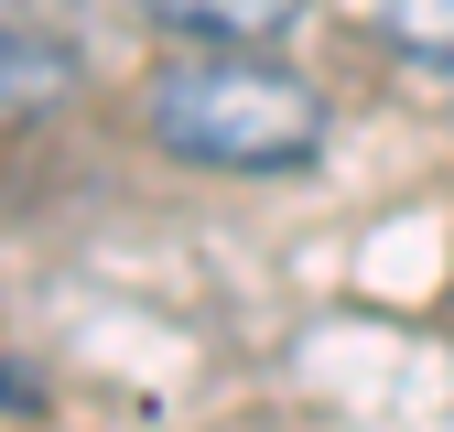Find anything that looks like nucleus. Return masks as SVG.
Returning a JSON list of instances; mask_svg holds the SVG:
<instances>
[{"label":"nucleus","mask_w":454,"mask_h":432,"mask_svg":"<svg viewBox=\"0 0 454 432\" xmlns=\"http://www.w3.org/2000/svg\"><path fill=\"white\" fill-rule=\"evenodd\" d=\"M76 87H87V54L66 33L0 22V141H12V130H43L54 108H76Z\"/></svg>","instance_id":"nucleus-2"},{"label":"nucleus","mask_w":454,"mask_h":432,"mask_svg":"<svg viewBox=\"0 0 454 432\" xmlns=\"http://www.w3.org/2000/svg\"><path fill=\"white\" fill-rule=\"evenodd\" d=\"M347 12L401 54V66H454V0H347Z\"/></svg>","instance_id":"nucleus-4"},{"label":"nucleus","mask_w":454,"mask_h":432,"mask_svg":"<svg viewBox=\"0 0 454 432\" xmlns=\"http://www.w3.org/2000/svg\"><path fill=\"white\" fill-rule=\"evenodd\" d=\"M0 411H12V421H43V378L33 367H0Z\"/></svg>","instance_id":"nucleus-5"},{"label":"nucleus","mask_w":454,"mask_h":432,"mask_svg":"<svg viewBox=\"0 0 454 432\" xmlns=\"http://www.w3.org/2000/svg\"><path fill=\"white\" fill-rule=\"evenodd\" d=\"M130 12L174 43H206V54H270V43H293V22L314 0H130Z\"/></svg>","instance_id":"nucleus-3"},{"label":"nucleus","mask_w":454,"mask_h":432,"mask_svg":"<svg viewBox=\"0 0 454 432\" xmlns=\"http://www.w3.org/2000/svg\"><path fill=\"white\" fill-rule=\"evenodd\" d=\"M141 130H152V151L195 162V174H249L260 184V174H303L335 130V108L281 54H174L141 87Z\"/></svg>","instance_id":"nucleus-1"}]
</instances>
